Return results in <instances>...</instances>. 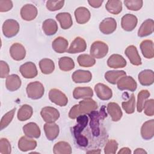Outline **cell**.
<instances>
[{"instance_id":"1","label":"cell","mask_w":154,"mask_h":154,"mask_svg":"<svg viewBox=\"0 0 154 154\" xmlns=\"http://www.w3.org/2000/svg\"><path fill=\"white\" fill-rule=\"evenodd\" d=\"M97 108V104L93 99L91 98L84 99L80 101L78 104L75 105L71 108L69 112V117L72 119H75L79 115L89 114Z\"/></svg>"},{"instance_id":"2","label":"cell","mask_w":154,"mask_h":154,"mask_svg":"<svg viewBox=\"0 0 154 154\" xmlns=\"http://www.w3.org/2000/svg\"><path fill=\"white\" fill-rule=\"evenodd\" d=\"M88 120L85 114H81L76 117L77 125L73 128V135L78 145L81 147H86L88 145V140L86 137L81 135V132L87 126Z\"/></svg>"},{"instance_id":"3","label":"cell","mask_w":154,"mask_h":154,"mask_svg":"<svg viewBox=\"0 0 154 154\" xmlns=\"http://www.w3.org/2000/svg\"><path fill=\"white\" fill-rule=\"evenodd\" d=\"M105 106H103L99 111L94 110L88 114L90 118V125L92 130V134L95 137H97L100 134V120H103L107 117V114L105 112Z\"/></svg>"},{"instance_id":"4","label":"cell","mask_w":154,"mask_h":154,"mask_svg":"<svg viewBox=\"0 0 154 154\" xmlns=\"http://www.w3.org/2000/svg\"><path fill=\"white\" fill-rule=\"evenodd\" d=\"M26 91L29 98L35 100L42 97L45 93V88L41 82L34 81L27 85Z\"/></svg>"},{"instance_id":"5","label":"cell","mask_w":154,"mask_h":154,"mask_svg":"<svg viewBox=\"0 0 154 154\" xmlns=\"http://www.w3.org/2000/svg\"><path fill=\"white\" fill-rule=\"evenodd\" d=\"M90 55L94 58L100 59L105 57L108 52V46L102 41L94 42L90 47Z\"/></svg>"},{"instance_id":"6","label":"cell","mask_w":154,"mask_h":154,"mask_svg":"<svg viewBox=\"0 0 154 154\" xmlns=\"http://www.w3.org/2000/svg\"><path fill=\"white\" fill-rule=\"evenodd\" d=\"M19 23L12 19H7L2 25V32L5 37L11 38L17 35L19 31Z\"/></svg>"},{"instance_id":"7","label":"cell","mask_w":154,"mask_h":154,"mask_svg":"<svg viewBox=\"0 0 154 154\" xmlns=\"http://www.w3.org/2000/svg\"><path fill=\"white\" fill-rule=\"evenodd\" d=\"M49 99L52 102L60 106H64L68 103V99L66 94L57 88L50 90Z\"/></svg>"},{"instance_id":"8","label":"cell","mask_w":154,"mask_h":154,"mask_svg":"<svg viewBox=\"0 0 154 154\" xmlns=\"http://www.w3.org/2000/svg\"><path fill=\"white\" fill-rule=\"evenodd\" d=\"M117 88L120 90H129L134 91L137 87V84L135 79L130 76H124L120 78L117 82Z\"/></svg>"},{"instance_id":"9","label":"cell","mask_w":154,"mask_h":154,"mask_svg":"<svg viewBox=\"0 0 154 154\" xmlns=\"http://www.w3.org/2000/svg\"><path fill=\"white\" fill-rule=\"evenodd\" d=\"M40 115L46 123L55 122L60 117L59 111L55 108L51 106H45L40 111Z\"/></svg>"},{"instance_id":"10","label":"cell","mask_w":154,"mask_h":154,"mask_svg":"<svg viewBox=\"0 0 154 154\" xmlns=\"http://www.w3.org/2000/svg\"><path fill=\"white\" fill-rule=\"evenodd\" d=\"M19 71L21 75L26 79L35 78L38 73L35 64L31 61L26 62L20 66Z\"/></svg>"},{"instance_id":"11","label":"cell","mask_w":154,"mask_h":154,"mask_svg":"<svg viewBox=\"0 0 154 154\" xmlns=\"http://www.w3.org/2000/svg\"><path fill=\"white\" fill-rule=\"evenodd\" d=\"M117 28V22L112 17L104 19L99 24V30L104 34H110L114 32Z\"/></svg>"},{"instance_id":"12","label":"cell","mask_w":154,"mask_h":154,"mask_svg":"<svg viewBox=\"0 0 154 154\" xmlns=\"http://www.w3.org/2000/svg\"><path fill=\"white\" fill-rule=\"evenodd\" d=\"M94 89L98 98L102 100H108L112 96L111 89L102 83L96 84Z\"/></svg>"},{"instance_id":"13","label":"cell","mask_w":154,"mask_h":154,"mask_svg":"<svg viewBox=\"0 0 154 154\" xmlns=\"http://www.w3.org/2000/svg\"><path fill=\"white\" fill-rule=\"evenodd\" d=\"M138 23L137 17L132 14L128 13L122 17V28L126 31H131L136 27Z\"/></svg>"},{"instance_id":"14","label":"cell","mask_w":154,"mask_h":154,"mask_svg":"<svg viewBox=\"0 0 154 154\" xmlns=\"http://www.w3.org/2000/svg\"><path fill=\"white\" fill-rule=\"evenodd\" d=\"M86 48L87 43L85 40L81 37H77L72 41L67 52L69 54H76L85 51Z\"/></svg>"},{"instance_id":"15","label":"cell","mask_w":154,"mask_h":154,"mask_svg":"<svg viewBox=\"0 0 154 154\" xmlns=\"http://www.w3.org/2000/svg\"><path fill=\"white\" fill-rule=\"evenodd\" d=\"M10 54L13 60L21 61L25 57L26 50L22 44L14 43L10 48Z\"/></svg>"},{"instance_id":"16","label":"cell","mask_w":154,"mask_h":154,"mask_svg":"<svg viewBox=\"0 0 154 154\" xmlns=\"http://www.w3.org/2000/svg\"><path fill=\"white\" fill-rule=\"evenodd\" d=\"M37 8L32 4H26L20 10L21 17L26 21H31L34 19L37 16Z\"/></svg>"},{"instance_id":"17","label":"cell","mask_w":154,"mask_h":154,"mask_svg":"<svg viewBox=\"0 0 154 154\" xmlns=\"http://www.w3.org/2000/svg\"><path fill=\"white\" fill-rule=\"evenodd\" d=\"M125 54L132 64L134 66H140L141 64V58L135 46L130 45L128 46L125 51Z\"/></svg>"},{"instance_id":"18","label":"cell","mask_w":154,"mask_h":154,"mask_svg":"<svg viewBox=\"0 0 154 154\" xmlns=\"http://www.w3.org/2000/svg\"><path fill=\"white\" fill-rule=\"evenodd\" d=\"M72 78L75 83H86L91 80L92 74L88 70H77L73 73Z\"/></svg>"},{"instance_id":"19","label":"cell","mask_w":154,"mask_h":154,"mask_svg":"<svg viewBox=\"0 0 154 154\" xmlns=\"http://www.w3.org/2000/svg\"><path fill=\"white\" fill-rule=\"evenodd\" d=\"M23 131L25 135L29 138H38L41 135V131L38 126L34 122H29L23 126Z\"/></svg>"},{"instance_id":"20","label":"cell","mask_w":154,"mask_h":154,"mask_svg":"<svg viewBox=\"0 0 154 154\" xmlns=\"http://www.w3.org/2000/svg\"><path fill=\"white\" fill-rule=\"evenodd\" d=\"M141 135L143 139L149 140L154 135V120L151 119L144 122L141 128Z\"/></svg>"},{"instance_id":"21","label":"cell","mask_w":154,"mask_h":154,"mask_svg":"<svg viewBox=\"0 0 154 154\" xmlns=\"http://www.w3.org/2000/svg\"><path fill=\"white\" fill-rule=\"evenodd\" d=\"M37 146L36 141L27 136L22 137L18 141V147L22 152H27L34 150Z\"/></svg>"},{"instance_id":"22","label":"cell","mask_w":154,"mask_h":154,"mask_svg":"<svg viewBox=\"0 0 154 154\" xmlns=\"http://www.w3.org/2000/svg\"><path fill=\"white\" fill-rule=\"evenodd\" d=\"M44 131L46 138L52 141L55 140L59 134V126L54 122L46 123L44 125Z\"/></svg>"},{"instance_id":"23","label":"cell","mask_w":154,"mask_h":154,"mask_svg":"<svg viewBox=\"0 0 154 154\" xmlns=\"http://www.w3.org/2000/svg\"><path fill=\"white\" fill-rule=\"evenodd\" d=\"M126 64V60L119 54H112L107 60V65L109 67L114 69L125 67Z\"/></svg>"},{"instance_id":"24","label":"cell","mask_w":154,"mask_h":154,"mask_svg":"<svg viewBox=\"0 0 154 154\" xmlns=\"http://www.w3.org/2000/svg\"><path fill=\"white\" fill-rule=\"evenodd\" d=\"M140 83L144 86H149L153 84L154 82L153 71L149 69H146L140 72L138 76Z\"/></svg>"},{"instance_id":"25","label":"cell","mask_w":154,"mask_h":154,"mask_svg":"<svg viewBox=\"0 0 154 154\" xmlns=\"http://www.w3.org/2000/svg\"><path fill=\"white\" fill-rule=\"evenodd\" d=\"M75 17L77 23L79 24H84L90 20L91 14L87 8L80 7L75 10Z\"/></svg>"},{"instance_id":"26","label":"cell","mask_w":154,"mask_h":154,"mask_svg":"<svg viewBox=\"0 0 154 154\" xmlns=\"http://www.w3.org/2000/svg\"><path fill=\"white\" fill-rule=\"evenodd\" d=\"M108 113L111 116L113 122H118L123 116L120 106L116 102H109L106 107Z\"/></svg>"},{"instance_id":"27","label":"cell","mask_w":154,"mask_h":154,"mask_svg":"<svg viewBox=\"0 0 154 154\" xmlns=\"http://www.w3.org/2000/svg\"><path fill=\"white\" fill-rule=\"evenodd\" d=\"M154 29V22L152 19H148L144 20L138 31V35L140 37H144L153 33Z\"/></svg>"},{"instance_id":"28","label":"cell","mask_w":154,"mask_h":154,"mask_svg":"<svg viewBox=\"0 0 154 154\" xmlns=\"http://www.w3.org/2000/svg\"><path fill=\"white\" fill-rule=\"evenodd\" d=\"M143 55L147 58L151 59L154 57L153 43L151 40H144L142 41L140 45Z\"/></svg>"},{"instance_id":"29","label":"cell","mask_w":154,"mask_h":154,"mask_svg":"<svg viewBox=\"0 0 154 154\" xmlns=\"http://www.w3.org/2000/svg\"><path fill=\"white\" fill-rule=\"evenodd\" d=\"M21 79L20 77L16 74H12L8 75L6 78L5 86L8 90L14 91L18 90L21 86Z\"/></svg>"},{"instance_id":"30","label":"cell","mask_w":154,"mask_h":154,"mask_svg":"<svg viewBox=\"0 0 154 154\" xmlns=\"http://www.w3.org/2000/svg\"><path fill=\"white\" fill-rule=\"evenodd\" d=\"M93 96V91L89 87H78L74 89L73 96L75 99L91 98Z\"/></svg>"},{"instance_id":"31","label":"cell","mask_w":154,"mask_h":154,"mask_svg":"<svg viewBox=\"0 0 154 154\" xmlns=\"http://www.w3.org/2000/svg\"><path fill=\"white\" fill-rule=\"evenodd\" d=\"M68 45V41L65 38L60 36L55 38L52 43V49L59 54L67 52Z\"/></svg>"},{"instance_id":"32","label":"cell","mask_w":154,"mask_h":154,"mask_svg":"<svg viewBox=\"0 0 154 154\" xmlns=\"http://www.w3.org/2000/svg\"><path fill=\"white\" fill-rule=\"evenodd\" d=\"M55 18L60 22V26L63 29H67L72 26L73 21L69 13H60L56 15Z\"/></svg>"},{"instance_id":"33","label":"cell","mask_w":154,"mask_h":154,"mask_svg":"<svg viewBox=\"0 0 154 154\" xmlns=\"http://www.w3.org/2000/svg\"><path fill=\"white\" fill-rule=\"evenodd\" d=\"M58 25L52 19H46L42 24V29L47 35H54L58 31Z\"/></svg>"},{"instance_id":"34","label":"cell","mask_w":154,"mask_h":154,"mask_svg":"<svg viewBox=\"0 0 154 154\" xmlns=\"http://www.w3.org/2000/svg\"><path fill=\"white\" fill-rule=\"evenodd\" d=\"M32 113V108L29 105L24 104L19 109L17 117L19 120L23 122L29 119L31 117Z\"/></svg>"},{"instance_id":"35","label":"cell","mask_w":154,"mask_h":154,"mask_svg":"<svg viewBox=\"0 0 154 154\" xmlns=\"http://www.w3.org/2000/svg\"><path fill=\"white\" fill-rule=\"evenodd\" d=\"M126 75V73L124 70H110L105 73V78L109 83L116 84L120 78Z\"/></svg>"},{"instance_id":"36","label":"cell","mask_w":154,"mask_h":154,"mask_svg":"<svg viewBox=\"0 0 154 154\" xmlns=\"http://www.w3.org/2000/svg\"><path fill=\"white\" fill-rule=\"evenodd\" d=\"M39 67L42 73L45 75L51 74L55 69L54 61L49 58H43L39 62Z\"/></svg>"},{"instance_id":"37","label":"cell","mask_w":154,"mask_h":154,"mask_svg":"<svg viewBox=\"0 0 154 154\" xmlns=\"http://www.w3.org/2000/svg\"><path fill=\"white\" fill-rule=\"evenodd\" d=\"M106 10L112 14H118L122 10V2L119 0H109L105 5Z\"/></svg>"},{"instance_id":"38","label":"cell","mask_w":154,"mask_h":154,"mask_svg":"<svg viewBox=\"0 0 154 154\" xmlns=\"http://www.w3.org/2000/svg\"><path fill=\"white\" fill-rule=\"evenodd\" d=\"M53 152L55 154H70L72 153V148L67 142L59 141L54 145Z\"/></svg>"},{"instance_id":"39","label":"cell","mask_w":154,"mask_h":154,"mask_svg":"<svg viewBox=\"0 0 154 154\" xmlns=\"http://www.w3.org/2000/svg\"><path fill=\"white\" fill-rule=\"evenodd\" d=\"M58 66L60 70L67 72L72 70L75 67V63L72 58L69 57H63L59 59Z\"/></svg>"},{"instance_id":"40","label":"cell","mask_w":154,"mask_h":154,"mask_svg":"<svg viewBox=\"0 0 154 154\" xmlns=\"http://www.w3.org/2000/svg\"><path fill=\"white\" fill-rule=\"evenodd\" d=\"M77 61L80 66L84 67H91L96 63L95 58L88 54L79 55L77 58Z\"/></svg>"},{"instance_id":"41","label":"cell","mask_w":154,"mask_h":154,"mask_svg":"<svg viewBox=\"0 0 154 154\" xmlns=\"http://www.w3.org/2000/svg\"><path fill=\"white\" fill-rule=\"evenodd\" d=\"M150 95V92L147 90H142L138 93L137 103V109L138 112H141L143 111L144 103Z\"/></svg>"},{"instance_id":"42","label":"cell","mask_w":154,"mask_h":154,"mask_svg":"<svg viewBox=\"0 0 154 154\" xmlns=\"http://www.w3.org/2000/svg\"><path fill=\"white\" fill-rule=\"evenodd\" d=\"M123 109L127 114H132L135 111V95L131 94L129 100L128 101L123 102L122 103Z\"/></svg>"},{"instance_id":"43","label":"cell","mask_w":154,"mask_h":154,"mask_svg":"<svg viewBox=\"0 0 154 154\" xmlns=\"http://www.w3.org/2000/svg\"><path fill=\"white\" fill-rule=\"evenodd\" d=\"M15 111H16V108L9 111L3 116L0 123L1 130H2L6 127H7L8 125L11 123V122L13 119L14 115L15 114Z\"/></svg>"},{"instance_id":"44","label":"cell","mask_w":154,"mask_h":154,"mask_svg":"<svg viewBox=\"0 0 154 154\" xmlns=\"http://www.w3.org/2000/svg\"><path fill=\"white\" fill-rule=\"evenodd\" d=\"M124 4L128 10L138 11L142 7L143 1L141 0H125Z\"/></svg>"},{"instance_id":"45","label":"cell","mask_w":154,"mask_h":154,"mask_svg":"<svg viewBox=\"0 0 154 154\" xmlns=\"http://www.w3.org/2000/svg\"><path fill=\"white\" fill-rule=\"evenodd\" d=\"M118 149V143L114 140H109L104 147V152L106 154H114Z\"/></svg>"},{"instance_id":"46","label":"cell","mask_w":154,"mask_h":154,"mask_svg":"<svg viewBox=\"0 0 154 154\" xmlns=\"http://www.w3.org/2000/svg\"><path fill=\"white\" fill-rule=\"evenodd\" d=\"M64 1H48L46 2V8L51 11L60 10L64 5Z\"/></svg>"},{"instance_id":"47","label":"cell","mask_w":154,"mask_h":154,"mask_svg":"<svg viewBox=\"0 0 154 154\" xmlns=\"http://www.w3.org/2000/svg\"><path fill=\"white\" fill-rule=\"evenodd\" d=\"M144 114L147 116H153L154 115V100L153 99L146 100L143 105Z\"/></svg>"},{"instance_id":"48","label":"cell","mask_w":154,"mask_h":154,"mask_svg":"<svg viewBox=\"0 0 154 154\" xmlns=\"http://www.w3.org/2000/svg\"><path fill=\"white\" fill-rule=\"evenodd\" d=\"M11 152V147L9 141L5 138L0 140V153L1 154H10Z\"/></svg>"},{"instance_id":"49","label":"cell","mask_w":154,"mask_h":154,"mask_svg":"<svg viewBox=\"0 0 154 154\" xmlns=\"http://www.w3.org/2000/svg\"><path fill=\"white\" fill-rule=\"evenodd\" d=\"M10 72V68L8 64L4 61H0V77L1 78H5L8 76Z\"/></svg>"},{"instance_id":"50","label":"cell","mask_w":154,"mask_h":154,"mask_svg":"<svg viewBox=\"0 0 154 154\" xmlns=\"http://www.w3.org/2000/svg\"><path fill=\"white\" fill-rule=\"evenodd\" d=\"M13 7V2L11 1L0 0V11L6 12L10 10Z\"/></svg>"},{"instance_id":"51","label":"cell","mask_w":154,"mask_h":154,"mask_svg":"<svg viewBox=\"0 0 154 154\" xmlns=\"http://www.w3.org/2000/svg\"><path fill=\"white\" fill-rule=\"evenodd\" d=\"M103 1L100 0H91V1H88V2L89 5L93 7V8H99L102 5V4L103 3Z\"/></svg>"},{"instance_id":"52","label":"cell","mask_w":154,"mask_h":154,"mask_svg":"<svg viewBox=\"0 0 154 154\" xmlns=\"http://www.w3.org/2000/svg\"><path fill=\"white\" fill-rule=\"evenodd\" d=\"M131 153V150L128 147H123L119 152V154H129Z\"/></svg>"},{"instance_id":"53","label":"cell","mask_w":154,"mask_h":154,"mask_svg":"<svg viewBox=\"0 0 154 154\" xmlns=\"http://www.w3.org/2000/svg\"><path fill=\"white\" fill-rule=\"evenodd\" d=\"M134 153H137V154H140V153H147V152L145 151L142 148H137L134 150Z\"/></svg>"},{"instance_id":"54","label":"cell","mask_w":154,"mask_h":154,"mask_svg":"<svg viewBox=\"0 0 154 154\" xmlns=\"http://www.w3.org/2000/svg\"><path fill=\"white\" fill-rule=\"evenodd\" d=\"M100 152V150H99L98 151L97 150H93V151H89V152H87V153H99Z\"/></svg>"}]
</instances>
